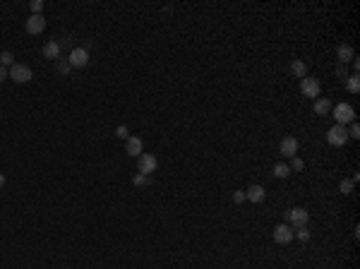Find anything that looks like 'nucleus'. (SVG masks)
Listing matches in <instances>:
<instances>
[{"instance_id":"nucleus-1","label":"nucleus","mask_w":360,"mask_h":269,"mask_svg":"<svg viewBox=\"0 0 360 269\" xmlns=\"http://www.w3.org/2000/svg\"><path fill=\"white\" fill-rule=\"evenodd\" d=\"M331 113H334L336 118V125H351V123H355V111H353L351 103H336V106H331Z\"/></svg>"},{"instance_id":"nucleus-2","label":"nucleus","mask_w":360,"mask_h":269,"mask_svg":"<svg viewBox=\"0 0 360 269\" xmlns=\"http://www.w3.org/2000/svg\"><path fill=\"white\" fill-rule=\"evenodd\" d=\"M10 72V79L12 82H17V84H26V82H32V77H34V72H32V67L29 65H24V63H15V65L8 70Z\"/></svg>"},{"instance_id":"nucleus-3","label":"nucleus","mask_w":360,"mask_h":269,"mask_svg":"<svg viewBox=\"0 0 360 269\" xmlns=\"http://www.w3.org/2000/svg\"><path fill=\"white\" fill-rule=\"evenodd\" d=\"M286 221H288V226H291V228L308 226V221H310V211L302 209V207H293V209L286 211Z\"/></svg>"},{"instance_id":"nucleus-4","label":"nucleus","mask_w":360,"mask_h":269,"mask_svg":"<svg viewBox=\"0 0 360 269\" xmlns=\"http://www.w3.org/2000/svg\"><path fill=\"white\" fill-rule=\"evenodd\" d=\"M156 168H159V159H156L154 154H140V156H137V173L151 176Z\"/></svg>"},{"instance_id":"nucleus-5","label":"nucleus","mask_w":360,"mask_h":269,"mask_svg":"<svg viewBox=\"0 0 360 269\" xmlns=\"http://www.w3.org/2000/svg\"><path fill=\"white\" fill-rule=\"evenodd\" d=\"M300 92L308 96V99H319V94H322V84L319 79L315 77H302L300 79Z\"/></svg>"},{"instance_id":"nucleus-6","label":"nucleus","mask_w":360,"mask_h":269,"mask_svg":"<svg viewBox=\"0 0 360 269\" xmlns=\"http://www.w3.org/2000/svg\"><path fill=\"white\" fill-rule=\"evenodd\" d=\"M327 142L331 144V147H344V144L348 142V130H346L344 125H334L327 132Z\"/></svg>"},{"instance_id":"nucleus-7","label":"nucleus","mask_w":360,"mask_h":269,"mask_svg":"<svg viewBox=\"0 0 360 269\" xmlns=\"http://www.w3.org/2000/svg\"><path fill=\"white\" fill-rule=\"evenodd\" d=\"M70 67H84L89 63V50L87 48H72L70 50V58H67Z\"/></svg>"},{"instance_id":"nucleus-8","label":"nucleus","mask_w":360,"mask_h":269,"mask_svg":"<svg viewBox=\"0 0 360 269\" xmlns=\"http://www.w3.org/2000/svg\"><path fill=\"white\" fill-rule=\"evenodd\" d=\"M274 240H276L279 245H288L293 240V228L288 226V224H279V226L274 228Z\"/></svg>"},{"instance_id":"nucleus-9","label":"nucleus","mask_w":360,"mask_h":269,"mask_svg":"<svg viewBox=\"0 0 360 269\" xmlns=\"http://www.w3.org/2000/svg\"><path fill=\"white\" fill-rule=\"evenodd\" d=\"M279 151H281L284 156H288V159H293L295 154H298V140H295V137H284L281 144H279Z\"/></svg>"},{"instance_id":"nucleus-10","label":"nucleus","mask_w":360,"mask_h":269,"mask_svg":"<svg viewBox=\"0 0 360 269\" xmlns=\"http://www.w3.org/2000/svg\"><path fill=\"white\" fill-rule=\"evenodd\" d=\"M264 197H267V190H264L262 185H250V187L245 190V200H250L252 204H260V202H264Z\"/></svg>"},{"instance_id":"nucleus-11","label":"nucleus","mask_w":360,"mask_h":269,"mask_svg":"<svg viewBox=\"0 0 360 269\" xmlns=\"http://www.w3.org/2000/svg\"><path fill=\"white\" fill-rule=\"evenodd\" d=\"M43 29H46V19H43V15H32L29 19H26V32L29 34H41Z\"/></svg>"},{"instance_id":"nucleus-12","label":"nucleus","mask_w":360,"mask_h":269,"mask_svg":"<svg viewBox=\"0 0 360 269\" xmlns=\"http://www.w3.org/2000/svg\"><path fill=\"white\" fill-rule=\"evenodd\" d=\"M142 149H144V144H142V140H140V137L130 134V137L125 140V151L130 154V156H140V154H142Z\"/></svg>"},{"instance_id":"nucleus-13","label":"nucleus","mask_w":360,"mask_h":269,"mask_svg":"<svg viewBox=\"0 0 360 269\" xmlns=\"http://www.w3.org/2000/svg\"><path fill=\"white\" fill-rule=\"evenodd\" d=\"M43 58H48V60H58L60 58V43L58 41H48L46 46H43Z\"/></svg>"},{"instance_id":"nucleus-14","label":"nucleus","mask_w":360,"mask_h":269,"mask_svg":"<svg viewBox=\"0 0 360 269\" xmlns=\"http://www.w3.org/2000/svg\"><path fill=\"white\" fill-rule=\"evenodd\" d=\"M315 113H317V116H327V113H331V101H329L327 96L315 99Z\"/></svg>"},{"instance_id":"nucleus-15","label":"nucleus","mask_w":360,"mask_h":269,"mask_svg":"<svg viewBox=\"0 0 360 269\" xmlns=\"http://www.w3.org/2000/svg\"><path fill=\"white\" fill-rule=\"evenodd\" d=\"M291 75H295V77H308V65L302 63V60H293L291 63Z\"/></svg>"},{"instance_id":"nucleus-16","label":"nucleus","mask_w":360,"mask_h":269,"mask_svg":"<svg viewBox=\"0 0 360 269\" xmlns=\"http://www.w3.org/2000/svg\"><path fill=\"white\" fill-rule=\"evenodd\" d=\"M353 58H355V56H353V48L348 43H341V46H339V60H341V63H351Z\"/></svg>"},{"instance_id":"nucleus-17","label":"nucleus","mask_w":360,"mask_h":269,"mask_svg":"<svg viewBox=\"0 0 360 269\" xmlns=\"http://www.w3.org/2000/svg\"><path fill=\"white\" fill-rule=\"evenodd\" d=\"M271 173H274V178H281V180H284V178H288L293 171L288 168V164H276V166L271 168Z\"/></svg>"},{"instance_id":"nucleus-18","label":"nucleus","mask_w":360,"mask_h":269,"mask_svg":"<svg viewBox=\"0 0 360 269\" xmlns=\"http://www.w3.org/2000/svg\"><path fill=\"white\" fill-rule=\"evenodd\" d=\"M132 183H134V187H147V185H151V176H144V173H134Z\"/></svg>"},{"instance_id":"nucleus-19","label":"nucleus","mask_w":360,"mask_h":269,"mask_svg":"<svg viewBox=\"0 0 360 269\" xmlns=\"http://www.w3.org/2000/svg\"><path fill=\"white\" fill-rule=\"evenodd\" d=\"M346 87H348V92L351 94H358L360 92V79H358V75H351L348 79H346Z\"/></svg>"},{"instance_id":"nucleus-20","label":"nucleus","mask_w":360,"mask_h":269,"mask_svg":"<svg viewBox=\"0 0 360 269\" xmlns=\"http://www.w3.org/2000/svg\"><path fill=\"white\" fill-rule=\"evenodd\" d=\"M0 65L3 67H12L15 65V56H12V53H10V50H3V53H0Z\"/></svg>"},{"instance_id":"nucleus-21","label":"nucleus","mask_w":360,"mask_h":269,"mask_svg":"<svg viewBox=\"0 0 360 269\" xmlns=\"http://www.w3.org/2000/svg\"><path fill=\"white\" fill-rule=\"evenodd\" d=\"M56 70H58V75H60V77H67L72 67H70V63H67V60H58V63H56Z\"/></svg>"},{"instance_id":"nucleus-22","label":"nucleus","mask_w":360,"mask_h":269,"mask_svg":"<svg viewBox=\"0 0 360 269\" xmlns=\"http://www.w3.org/2000/svg\"><path fill=\"white\" fill-rule=\"evenodd\" d=\"M293 238H300V240H310V231H308V226H295V228H293Z\"/></svg>"},{"instance_id":"nucleus-23","label":"nucleus","mask_w":360,"mask_h":269,"mask_svg":"<svg viewBox=\"0 0 360 269\" xmlns=\"http://www.w3.org/2000/svg\"><path fill=\"white\" fill-rule=\"evenodd\" d=\"M291 171H302V168H305V164H302V159H298V156H293V159H291Z\"/></svg>"},{"instance_id":"nucleus-24","label":"nucleus","mask_w":360,"mask_h":269,"mask_svg":"<svg viewBox=\"0 0 360 269\" xmlns=\"http://www.w3.org/2000/svg\"><path fill=\"white\" fill-rule=\"evenodd\" d=\"M116 137H120V140H127V137H130V130H127V125H118Z\"/></svg>"},{"instance_id":"nucleus-25","label":"nucleus","mask_w":360,"mask_h":269,"mask_svg":"<svg viewBox=\"0 0 360 269\" xmlns=\"http://www.w3.org/2000/svg\"><path fill=\"white\" fill-rule=\"evenodd\" d=\"M29 8H32L34 15H41V10H43V0H32V5H29Z\"/></svg>"},{"instance_id":"nucleus-26","label":"nucleus","mask_w":360,"mask_h":269,"mask_svg":"<svg viewBox=\"0 0 360 269\" xmlns=\"http://www.w3.org/2000/svg\"><path fill=\"white\" fill-rule=\"evenodd\" d=\"M341 193H344V195L353 193V180H341Z\"/></svg>"},{"instance_id":"nucleus-27","label":"nucleus","mask_w":360,"mask_h":269,"mask_svg":"<svg viewBox=\"0 0 360 269\" xmlns=\"http://www.w3.org/2000/svg\"><path fill=\"white\" fill-rule=\"evenodd\" d=\"M348 137H353V140H358V137H360V125H358V123H351V130H348Z\"/></svg>"},{"instance_id":"nucleus-28","label":"nucleus","mask_w":360,"mask_h":269,"mask_svg":"<svg viewBox=\"0 0 360 269\" xmlns=\"http://www.w3.org/2000/svg\"><path fill=\"white\" fill-rule=\"evenodd\" d=\"M233 202H235V204L245 202V190H235V193H233Z\"/></svg>"},{"instance_id":"nucleus-29","label":"nucleus","mask_w":360,"mask_h":269,"mask_svg":"<svg viewBox=\"0 0 360 269\" xmlns=\"http://www.w3.org/2000/svg\"><path fill=\"white\" fill-rule=\"evenodd\" d=\"M8 77H10L8 67H3V65H0V82H5V79H8Z\"/></svg>"},{"instance_id":"nucleus-30","label":"nucleus","mask_w":360,"mask_h":269,"mask_svg":"<svg viewBox=\"0 0 360 269\" xmlns=\"http://www.w3.org/2000/svg\"><path fill=\"white\" fill-rule=\"evenodd\" d=\"M3 185H5V176H3V173H0V187H3Z\"/></svg>"}]
</instances>
